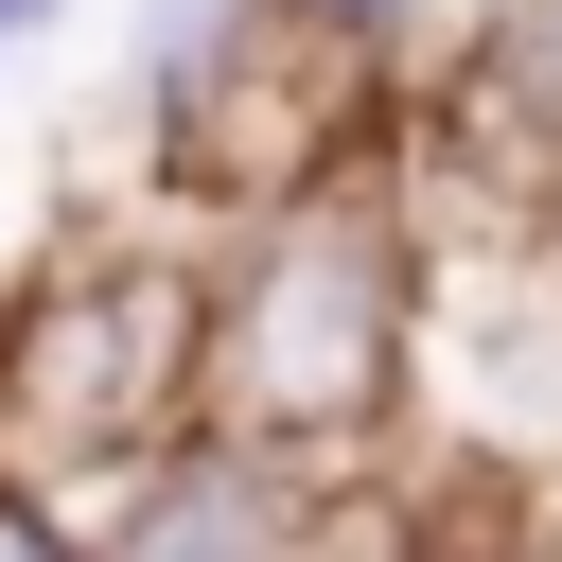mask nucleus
<instances>
[{"label":"nucleus","mask_w":562,"mask_h":562,"mask_svg":"<svg viewBox=\"0 0 562 562\" xmlns=\"http://www.w3.org/2000/svg\"><path fill=\"white\" fill-rule=\"evenodd\" d=\"M211 439V228H70L0 281V492L105 527Z\"/></svg>","instance_id":"nucleus-2"},{"label":"nucleus","mask_w":562,"mask_h":562,"mask_svg":"<svg viewBox=\"0 0 562 562\" xmlns=\"http://www.w3.org/2000/svg\"><path fill=\"white\" fill-rule=\"evenodd\" d=\"M53 18H70V0H0V53H18V35H53Z\"/></svg>","instance_id":"nucleus-5"},{"label":"nucleus","mask_w":562,"mask_h":562,"mask_svg":"<svg viewBox=\"0 0 562 562\" xmlns=\"http://www.w3.org/2000/svg\"><path fill=\"white\" fill-rule=\"evenodd\" d=\"M422 334H439V263H422V211L386 158L211 228V439H246V457H281L316 492L404 474Z\"/></svg>","instance_id":"nucleus-1"},{"label":"nucleus","mask_w":562,"mask_h":562,"mask_svg":"<svg viewBox=\"0 0 562 562\" xmlns=\"http://www.w3.org/2000/svg\"><path fill=\"white\" fill-rule=\"evenodd\" d=\"M228 35H246V0H140V53H123V88H140V105H176V88H193Z\"/></svg>","instance_id":"nucleus-3"},{"label":"nucleus","mask_w":562,"mask_h":562,"mask_svg":"<svg viewBox=\"0 0 562 562\" xmlns=\"http://www.w3.org/2000/svg\"><path fill=\"white\" fill-rule=\"evenodd\" d=\"M0 562H105V527H70V509H35V492H0Z\"/></svg>","instance_id":"nucleus-4"},{"label":"nucleus","mask_w":562,"mask_h":562,"mask_svg":"<svg viewBox=\"0 0 562 562\" xmlns=\"http://www.w3.org/2000/svg\"><path fill=\"white\" fill-rule=\"evenodd\" d=\"M544 562H562V457H544Z\"/></svg>","instance_id":"nucleus-6"}]
</instances>
